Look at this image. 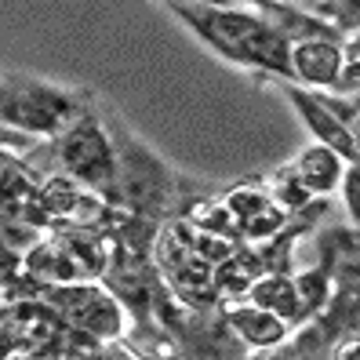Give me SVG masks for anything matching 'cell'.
<instances>
[{
  "mask_svg": "<svg viewBox=\"0 0 360 360\" xmlns=\"http://www.w3.org/2000/svg\"><path fill=\"white\" fill-rule=\"evenodd\" d=\"M172 8L226 58L244 62V66H262L281 77H295L291 44L277 26H269L248 11H233V8H179V4Z\"/></svg>",
  "mask_w": 360,
  "mask_h": 360,
  "instance_id": "obj_1",
  "label": "cell"
},
{
  "mask_svg": "<svg viewBox=\"0 0 360 360\" xmlns=\"http://www.w3.org/2000/svg\"><path fill=\"white\" fill-rule=\"evenodd\" d=\"M58 157L70 175L95 186L110 200H120V193H124L120 189V157H117V146H110L105 131L98 128L95 113H80L58 135Z\"/></svg>",
  "mask_w": 360,
  "mask_h": 360,
  "instance_id": "obj_2",
  "label": "cell"
},
{
  "mask_svg": "<svg viewBox=\"0 0 360 360\" xmlns=\"http://www.w3.org/2000/svg\"><path fill=\"white\" fill-rule=\"evenodd\" d=\"M77 102L70 91L44 80L8 77L4 84V124L30 135H62L77 120Z\"/></svg>",
  "mask_w": 360,
  "mask_h": 360,
  "instance_id": "obj_3",
  "label": "cell"
},
{
  "mask_svg": "<svg viewBox=\"0 0 360 360\" xmlns=\"http://www.w3.org/2000/svg\"><path fill=\"white\" fill-rule=\"evenodd\" d=\"M44 299L66 316V321L80 331L95 335L98 342L124 335V309L120 299L98 288L95 281H80V284H51L44 288Z\"/></svg>",
  "mask_w": 360,
  "mask_h": 360,
  "instance_id": "obj_4",
  "label": "cell"
},
{
  "mask_svg": "<svg viewBox=\"0 0 360 360\" xmlns=\"http://www.w3.org/2000/svg\"><path fill=\"white\" fill-rule=\"evenodd\" d=\"M40 207L51 222H66L70 229H95L105 219V197L70 172L40 182Z\"/></svg>",
  "mask_w": 360,
  "mask_h": 360,
  "instance_id": "obj_5",
  "label": "cell"
},
{
  "mask_svg": "<svg viewBox=\"0 0 360 360\" xmlns=\"http://www.w3.org/2000/svg\"><path fill=\"white\" fill-rule=\"evenodd\" d=\"M226 204L237 219V233H244L248 240H269L284 229L288 207H281L262 186H237L233 193H226Z\"/></svg>",
  "mask_w": 360,
  "mask_h": 360,
  "instance_id": "obj_6",
  "label": "cell"
},
{
  "mask_svg": "<svg viewBox=\"0 0 360 360\" xmlns=\"http://www.w3.org/2000/svg\"><path fill=\"white\" fill-rule=\"evenodd\" d=\"M222 313H226V324L237 331L244 342L251 346H281L284 338H288V321L284 316H277L273 309L259 306V302H251L248 295H222L219 299Z\"/></svg>",
  "mask_w": 360,
  "mask_h": 360,
  "instance_id": "obj_7",
  "label": "cell"
},
{
  "mask_svg": "<svg viewBox=\"0 0 360 360\" xmlns=\"http://www.w3.org/2000/svg\"><path fill=\"white\" fill-rule=\"evenodd\" d=\"M291 70L299 80L309 84H342L346 51L331 40H295L291 44Z\"/></svg>",
  "mask_w": 360,
  "mask_h": 360,
  "instance_id": "obj_8",
  "label": "cell"
},
{
  "mask_svg": "<svg viewBox=\"0 0 360 360\" xmlns=\"http://www.w3.org/2000/svg\"><path fill=\"white\" fill-rule=\"evenodd\" d=\"M295 175H299V182L309 189L313 197H328L335 193L338 186H342V175H346V157L331 150V146H309V150L291 164Z\"/></svg>",
  "mask_w": 360,
  "mask_h": 360,
  "instance_id": "obj_9",
  "label": "cell"
},
{
  "mask_svg": "<svg viewBox=\"0 0 360 360\" xmlns=\"http://www.w3.org/2000/svg\"><path fill=\"white\" fill-rule=\"evenodd\" d=\"M288 98L299 105V113L306 117V124L321 135V142L324 146H331V150H338L346 160H353V164H360V146H356V139L338 124V117L335 113H328V105L324 102H316V98H309V95H299L295 88H288Z\"/></svg>",
  "mask_w": 360,
  "mask_h": 360,
  "instance_id": "obj_10",
  "label": "cell"
},
{
  "mask_svg": "<svg viewBox=\"0 0 360 360\" xmlns=\"http://www.w3.org/2000/svg\"><path fill=\"white\" fill-rule=\"evenodd\" d=\"M248 299L259 302L266 309H273L277 316H284L288 324L302 321V299H299V284H295L291 277H284V273H259L255 284L248 288Z\"/></svg>",
  "mask_w": 360,
  "mask_h": 360,
  "instance_id": "obj_11",
  "label": "cell"
},
{
  "mask_svg": "<svg viewBox=\"0 0 360 360\" xmlns=\"http://www.w3.org/2000/svg\"><path fill=\"white\" fill-rule=\"evenodd\" d=\"M219 288H222V295H248V288L255 284V277H259V255L255 251H237L233 259H226L219 269Z\"/></svg>",
  "mask_w": 360,
  "mask_h": 360,
  "instance_id": "obj_12",
  "label": "cell"
},
{
  "mask_svg": "<svg viewBox=\"0 0 360 360\" xmlns=\"http://www.w3.org/2000/svg\"><path fill=\"white\" fill-rule=\"evenodd\" d=\"M269 193H273V200H277L281 207H288V211L306 207L313 200V193L299 182V175H295V167H281V172L269 179Z\"/></svg>",
  "mask_w": 360,
  "mask_h": 360,
  "instance_id": "obj_13",
  "label": "cell"
},
{
  "mask_svg": "<svg viewBox=\"0 0 360 360\" xmlns=\"http://www.w3.org/2000/svg\"><path fill=\"white\" fill-rule=\"evenodd\" d=\"M193 226L200 229H215V233H237V219H233V211L226 200H200L189 207V215H186Z\"/></svg>",
  "mask_w": 360,
  "mask_h": 360,
  "instance_id": "obj_14",
  "label": "cell"
},
{
  "mask_svg": "<svg viewBox=\"0 0 360 360\" xmlns=\"http://www.w3.org/2000/svg\"><path fill=\"white\" fill-rule=\"evenodd\" d=\"M295 284H299V299H302V313H316L324 302H328V269H302L299 277H295Z\"/></svg>",
  "mask_w": 360,
  "mask_h": 360,
  "instance_id": "obj_15",
  "label": "cell"
},
{
  "mask_svg": "<svg viewBox=\"0 0 360 360\" xmlns=\"http://www.w3.org/2000/svg\"><path fill=\"white\" fill-rule=\"evenodd\" d=\"M342 193H346V207H349V219L360 226V164H353L349 172L342 175Z\"/></svg>",
  "mask_w": 360,
  "mask_h": 360,
  "instance_id": "obj_16",
  "label": "cell"
},
{
  "mask_svg": "<svg viewBox=\"0 0 360 360\" xmlns=\"http://www.w3.org/2000/svg\"><path fill=\"white\" fill-rule=\"evenodd\" d=\"M335 356H338V360L360 356V338H346V342H338V346H335Z\"/></svg>",
  "mask_w": 360,
  "mask_h": 360,
  "instance_id": "obj_17",
  "label": "cell"
},
{
  "mask_svg": "<svg viewBox=\"0 0 360 360\" xmlns=\"http://www.w3.org/2000/svg\"><path fill=\"white\" fill-rule=\"evenodd\" d=\"M342 51H346V62H360V33L349 40V44H346Z\"/></svg>",
  "mask_w": 360,
  "mask_h": 360,
  "instance_id": "obj_18",
  "label": "cell"
},
{
  "mask_svg": "<svg viewBox=\"0 0 360 360\" xmlns=\"http://www.w3.org/2000/svg\"><path fill=\"white\" fill-rule=\"evenodd\" d=\"M356 146H360V139H356Z\"/></svg>",
  "mask_w": 360,
  "mask_h": 360,
  "instance_id": "obj_19",
  "label": "cell"
}]
</instances>
